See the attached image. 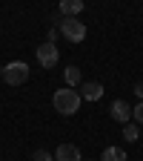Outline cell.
Instances as JSON below:
<instances>
[{
	"label": "cell",
	"instance_id": "6da1fadb",
	"mask_svg": "<svg viewBox=\"0 0 143 161\" xmlns=\"http://www.w3.org/2000/svg\"><path fill=\"white\" fill-rule=\"evenodd\" d=\"M80 92L77 89H72V86H63V89H57L54 92V98H52V104H54V109L60 112V115H74L77 109H80Z\"/></svg>",
	"mask_w": 143,
	"mask_h": 161
},
{
	"label": "cell",
	"instance_id": "7a4b0ae2",
	"mask_svg": "<svg viewBox=\"0 0 143 161\" xmlns=\"http://www.w3.org/2000/svg\"><path fill=\"white\" fill-rule=\"evenodd\" d=\"M3 80L9 86H20L29 80V64L26 60H12V64L3 66Z\"/></svg>",
	"mask_w": 143,
	"mask_h": 161
},
{
	"label": "cell",
	"instance_id": "3957f363",
	"mask_svg": "<svg viewBox=\"0 0 143 161\" xmlns=\"http://www.w3.org/2000/svg\"><path fill=\"white\" fill-rule=\"evenodd\" d=\"M57 29H60V35L66 40H72V43H80V40L86 37V23H80L77 17H63L57 23Z\"/></svg>",
	"mask_w": 143,
	"mask_h": 161
},
{
	"label": "cell",
	"instance_id": "277c9868",
	"mask_svg": "<svg viewBox=\"0 0 143 161\" xmlns=\"http://www.w3.org/2000/svg\"><path fill=\"white\" fill-rule=\"evenodd\" d=\"M57 60H60V52H57L54 43H49V40H46L43 46H37V64L43 66V69H52Z\"/></svg>",
	"mask_w": 143,
	"mask_h": 161
},
{
	"label": "cell",
	"instance_id": "5b68a950",
	"mask_svg": "<svg viewBox=\"0 0 143 161\" xmlns=\"http://www.w3.org/2000/svg\"><path fill=\"white\" fill-rule=\"evenodd\" d=\"M80 98L100 101L103 98V84H100V80H83V84H80Z\"/></svg>",
	"mask_w": 143,
	"mask_h": 161
},
{
	"label": "cell",
	"instance_id": "8992f818",
	"mask_svg": "<svg viewBox=\"0 0 143 161\" xmlns=\"http://www.w3.org/2000/svg\"><path fill=\"white\" fill-rule=\"evenodd\" d=\"M109 115L117 121V124H129V118H132V107L126 104V101H115V104L109 107Z\"/></svg>",
	"mask_w": 143,
	"mask_h": 161
},
{
	"label": "cell",
	"instance_id": "52a82bcc",
	"mask_svg": "<svg viewBox=\"0 0 143 161\" xmlns=\"http://www.w3.org/2000/svg\"><path fill=\"white\" fill-rule=\"evenodd\" d=\"M54 161H83V155L74 144H60L54 150Z\"/></svg>",
	"mask_w": 143,
	"mask_h": 161
},
{
	"label": "cell",
	"instance_id": "ba28073f",
	"mask_svg": "<svg viewBox=\"0 0 143 161\" xmlns=\"http://www.w3.org/2000/svg\"><path fill=\"white\" fill-rule=\"evenodd\" d=\"M60 14L63 17H77L80 12H83V0H60Z\"/></svg>",
	"mask_w": 143,
	"mask_h": 161
},
{
	"label": "cell",
	"instance_id": "9c48e42d",
	"mask_svg": "<svg viewBox=\"0 0 143 161\" xmlns=\"http://www.w3.org/2000/svg\"><path fill=\"white\" fill-rule=\"evenodd\" d=\"M63 78H66V86H72V89L83 84V75H80L77 66H66V69H63Z\"/></svg>",
	"mask_w": 143,
	"mask_h": 161
},
{
	"label": "cell",
	"instance_id": "30bf717a",
	"mask_svg": "<svg viewBox=\"0 0 143 161\" xmlns=\"http://www.w3.org/2000/svg\"><path fill=\"white\" fill-rule=\"evenodd\" d=\"M100 161H126V150L123 147H106Z\"/></svg>",
	"mask_w": 143,
	"mask_h": 161
},
{
	"label": "cell",
	"instance_id": "8fae6325",
	"mask_svg": "<svg viewBox=\"0 0 143 161\" xmlns=\"http://www.w3.org/2000/svg\"><path fill=\"white\" fill-rule=\"evenodd\" d=\"M123 138H126V141H137V138H140V124H135V121L123 124Z\"/></svg>",
	"mask_w": 143,
	"mask_h": 161
},
{
	"label": "cell",
	"instance_id": "7c38bea8",
	"mask_svg": "<svg viewBox=\"0 0 143 161\" xmlns=\"http://www.w3.org/2000/svg\"><path fill=\"white\" fill-rule=\"evenodd\" d=\"M32 161H54V158H52L49 150H34L32 153Z\"/></svg>",
	"mask_w": 143,
	"mask_h": 161
},
{
	"label": "cell",
	"instance_id": "4fadbf2b",
	"mask_svg": "<svg viewBox=\"0 0 143 161\" xmlns=\"http://www.w3.org/2000/svg\"><path fill=\"white\" fill-rule=\"evenodd\" d=\"M132 121H135V124H143V101L132 109Z\"/></svg>",
	"mask_w": 143,
	"mask_h": 161
},
{
	"label": "cell",
	"instance_id": "5bb4252c",
	"mask_svg": "<svg viewBox=\"0 0 143 161\" xmlns=\"http://www.w3.org/2000/svg\"><path fill=\"white\" fill-rule=\"evenodd\" d=\"M135 95H137V98H143V84H135Z\"/></svg>",
	"mask_w": 143,
	"mask_h": 161
},
{
	"label": "cell",
	"instance_id": "9a60e30c",
	"mask_svg": "<svg viewBox=\"0 0 143 161\" xmlns=\"http://www.w3.org/2000/svg\"><path fill=\"white\" fill-rule=\"evenodd\" d=\"M0 75H3V66H0Z\"/></svg>",
	"mask_w": 143,
	"mask_h": 161
}]
</instances>
